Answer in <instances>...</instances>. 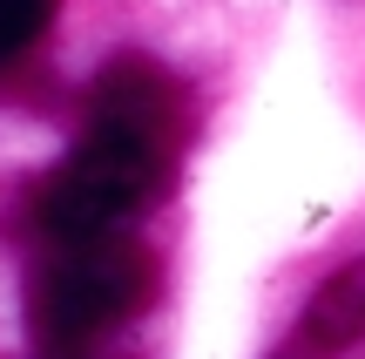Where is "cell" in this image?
<instances>
[{
	"label": "cell",
	"mask_w": 365,
	"mask_h": 359,
	"mask_svg": "<svg viewBox=\"0 0 365 359\" xmlns=\"http://www.w3.org/2000/svg\"><path fill=\"white\" fill-rule=\"evenodd\" d=\"M182 149H190L182 81L149 54L108 61L88 89L75 149L34 183V231L41 238L129 231V217L163 203V190L176 183Z\"/></svg>",
	"instance_id": "cell-1"
},
{
	"label": "cell",
	"mask_w": 365,
	"mask_h": 359,
	"mask_svg": "<svg viewBox=\"0 0 365 359\" xmlns=\"http://www.w3.org/2000/svg\"><path fill=\"white\" fill-rule=\"evenodd\" d=\"M156 298V258L129 231L95 238H41L27 271V333L48 353H81L143 319Z\"/></svg>",
	"instance_id": "cell-2"
},
{
	"label": "cell",
	"mask_w": 365,
	"mask_h": 359,
	"mask_svg": "<svg viewBox=\"0 0 365 359\" xmlns=\"http://www.w3.org/2000/svg\"><path fill=\"white\" fill-rule=\"evenodd\" d=\"M304 339L312 346H359L365 339V258L318 285V298L304 305Z\"/></svg>",
	"instance_id": "cell-3"
},
{
	"label": "cell",
	"mask_w": 365,
	"mask_h": 359,
	"mask_svg": "<svg viewBox=\"0 0 365 359\" xmlns=\"http://www.w3.org/2000/svg\"><path fill=\"white\" fill-rule=\"evenodd\" d=\"M54 14H61V0H0V68L27 61L54 27Z\"/></svg>",
	"instance_id": "cell-4"
}]
</instances>
